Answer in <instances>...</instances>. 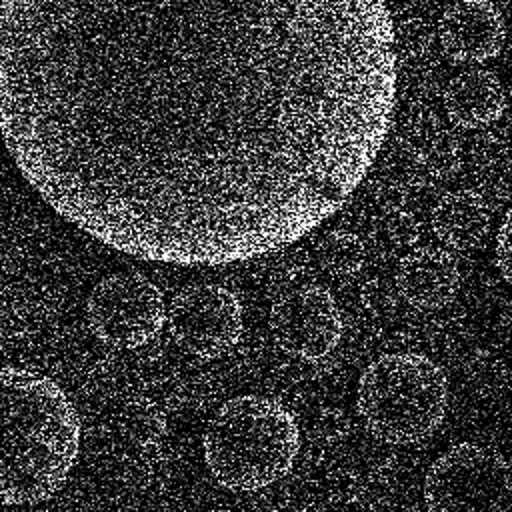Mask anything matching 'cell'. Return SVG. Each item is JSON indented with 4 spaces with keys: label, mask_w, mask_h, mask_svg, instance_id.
Segmentation results:
<instances>
[{
    "label": "cell",
    "mask_w": 512,
    "mask_h": 512,
    "mask_svg": "<svg viewBox=\"0 0 512 512\" xmlns=\"http://www.w3.org/2000/svg\"><path fill=\"white\" fill-rule=\"evenodd\" d=\"M396 66L384 2H4L0 134L100 244L242 262L348 200L382 148Z\"/></svg>",
    "instance_id": "cell-1"
},
{
    "label": "cell",
    "mask_w": 512,
    "mask_h": 512,
    "mask_svg": "<svg viewBox=\"0 0 512 512\" xmlns=\"http://www.w3.org/2000/svg\"><path fill=\"white\" fill-rule=\"evenodd\" d=\"M80 418L62 386L30 368H0V506H34L68 480Z\"/></svg>",
    "instance_id": "cell-2"
},
{
    "label": "cell",
    "mask_w": 512,
    "mask_h": 512,
    "mask_svg": "<svg viewBox=\"0 0 512 512\" xmlns=\"http://www.w3.org/2000/svg\"><path fill=\"white\" fill-rule=\"evenodd\" d=\"M202 452L210 476L222 488L256 492L292 470L300 452V430L278 400L240 394L208 420Z\"/></svg>",
    "instance_id": "cell-3"
},
{
    "label": "cell",
    "mask_w": 512,
    "mask_h": 512,
    "mask_svg": "<svg viewBox=\"0 0 512 512\" xmlns=\"http://www.w3.org/2000/svg\"><path fill=\"white\" fill-rule=\"evenodd\" d=\"M356 406L366 428L382 442L414 444L442 424L448 382L428 356L390 352L362 372Z\"/></svg>",
    "instance_id": "cell-4"
},
{
    "label": "cell",
    "mask_w": 512,
    "mask_h": 512,
    "mask_svg": "<svg viewBox=\"0 0 512 512\" xmlns=\"http://www.w3.org/2000/svg\"><path fill=\"white\" fill-rule=\"evenodd\" d=\"M424 502L428 512H512V468L488 446L454 444L430 464Z\"/></svg>",
    "instance_id": "cell-5"
},
{
    "label": "cell",
    "mask_w": 512,
    "mask_h": 512,
    "mask_svg": "<svg viewBox=\"0 0 512 512\" xmlns=\"http://www.w3.org/2000/svg\"><path fill=\"white\" fill-rule=\"evenodd\" d=\"M86 320L104 344L134 350L162 332L166 302L148 276L132 270L110 272L88 292Z\"/></svg>",
    "instance_id": "cell-6"
},
{
    "label": "cell",
    "mask_w": 512,
    "mask_h": 512,
    "mask_svg": "<svg viewBox=\"0 0 512 512\" xmlns=\"http://www.w3.org/2000/svg\"><path fill=\"white\" fill-rule=\"evenodd\" d=\"M166 320L174 342L204 360L230 352L244 328L238 296L212 282L190 284L176 292L168 304Z\"/></svg>",
    "instance_id": "cell-7"
},
{
    "label": "cell",
    "mask_w": 512,
    "mask_h": 512,
    "mask_svg": "<svg viewBox=\"0 0 512 512\" xmlns=\"http://www.w3.org/2000/svg\"><path fill=\"white\" fill-rule=\"evenodd\" d=\"M268 324L274 342L302 360L328 356L342 336V316L334 296L312 282L282 290L270 306Z\"/></svg>",
    "instance_id": "cell-8"
},
{
    "label": "cell",
    "mask_w": 512,
    "mask_h": 512,
    "mask_svg": "<svg viewBox=\"0 0 512 512\" xmlns=\"http://www.w3.org/2000/svg\"><path fill=\"white\" fill-rule=\"evenodd\" d=\"M444 54L456 64H478L494 58L506 36L502 12L486 0L450 4L438 22Z\"/></svg>",
    "instance_id": "cell-9"
},
{
    "label": "cell",
    "mask_w": 512,
    "mask_h": 512,
    "mask_svg": "<svg viewBox=\"0 0 512 512\" xmlns=\"http://www.w3.org/2000/svg\"><path fill=\"white\" fill-rule=\"evenodd\" d=\"M394 284L408 304L418 308H440L454 298L460 284V272L450 252L422 246L400 258Z\"/></svg>",
    "instance_id": "cell-10"
},
{
    "label": "cell",
    "mask_w": 512,
    "mask_h": 512,
    "mask_svg": "<svg viewBox=\"0 0 512 512\" xmlns=\"http://www.w3.org/2000/svg\"><path fill=\"white\" fill-rule=\"evenodd\" d=\"M444 108L456 126L482 128L502 116L506 92L494 72L470 68L456 74L446 84Z\"/></svg>",
    "instance_id": "cell-11"
},
{
    "label": "cell",
    "mask_w": 512,
    "mask_h": 512,
    "mask_svg": "<svg viewBox=\"0 0 512 512\" xmlns=\"http://www.w3.org/2000/svg\"><path fill=\"white\" fill-rule=\"evenodd\" d=\"M432 230L450 248L470 250L488 234L490 210L472 190L448 192L432 210Z\"/></svg>",
    "instance_id": "cell-12"
},
{
    "label": "cell",
    "mask_w": 512,
    "mask_h": 512,
    "mask_svg": "<svg viewBox=\"0 0 512 512\" xmlns=\"http://www.w3.org/2000/svg\"><path fill=\"white\" fill-rule=\"evenodd\" d=\"M316 258L332 276H350L364 266L366 246L348 230H330L318 240Z\"/></svg>",
    "instance_id": "cell-13"
},
{
    "label": "cell",
    "mask_w": 512,
    "mask_h": 512,
    "mask_svg": "<svg viewBox=\"0 0 512 512\" xmlns=\"http://www.w3.org/2000/svg\"><path fill=\"white\" fill-rule=\"evenodd\" d=\"M420 238L418 220L398 208V210H384L372 224L370 240L374 248L384 256H394L410 246H414Z\"/></svg>",
    "instance_id": "cell-14"
},
{
    "label": "cell",
    "mask_w": 512,
    "mask_h": 512,
    "mask_svg": "<svg viewBox=\"0 0 512 512\" xmlns=\"http://www.w3.org/2000/svg\"><path fill=\"white\" fill-rule=\"evenodd\" d=\"M432 40H434L432 28L424 18H418V16L400 22L398 30H394L396 54L404 58H414L422 54L424 50L430 48Z\"/></svg>",
    "instance_id": "cell-15"
},
{
    "label": "cell",
    "mask_w": 512,
    "mask_h": 512,
    "mask_svg": "<svg viewBox=\"0 0 512 512\" xmlns=\"http://www.w3.org/2000/svg\"><path fill=\"white\" fill-rule=\"evenodd\" d=\"M426 166L438 174L448 176L460 166V142L452 132H440L438 138L422 154Z\"/></svg>",
    "instance_id": "cell-16"
},
{
    "label": "cell",
    "mask_w": 512,
    "mask_h": 512,
    "mask_svg": "<svg viewBox=\"0 0 512 512\" xmlns=\"http://www.w3.org/2000/svg\"><path fill=\"white\" fill-rule=\"evenodd\" d=\"M440 122L438 118L426 108H414L406 120V134L404 142L410 144L416 152L424 154L428 146L438 138Z\"/></svg>",
    "instance_id": "cell-17"
},
{
    "label": "cell",
    "mask_w": 512,
    "mask_h": 512,
    "mask_svg": "<svg viewBox=\"0 0 512 512\" xmlns=\"http://www.w3.org/2000/svg\"><path fill=\"white\" fill-rule=\"evenodd\" d=\"M398 288L396 284L382 280V278H372L368 282H364L362 290H360V300L364 304V308L376 316L388 314L396 308L398 304Z\"/></svg>",
    "instance_id": "cell-18"
},
{
    "label": "cell",
    "mask_w": 512,
    "mask_h": 512,
    "mask_svg": "<svg viewBox=\"0 0 512 512\" xmlns=\"http://www.w3.org/2000/svg\"><path fill=\"white\" fill-rule=\"evenodd\" d=\"M494 260L502 278L512 286V208L506 212L498 234H496V250Z\"/></svg>",
    "instance_id": "cell-19"
},
{
    "label": "cell",
    "mask_w": 512,
    "mask_h": 512,
    "mask_svg": "<svg viewBox=\"0 0 512 512\" xmlns=\"http://www.w3.org/2000/svg\"><path fill=\"white\" fill-rule=\"evenodd\" d=\"M510 96H512V76H510Z\"/></svg>",
    "instance_id": "cell-20"
}]
</instances>
